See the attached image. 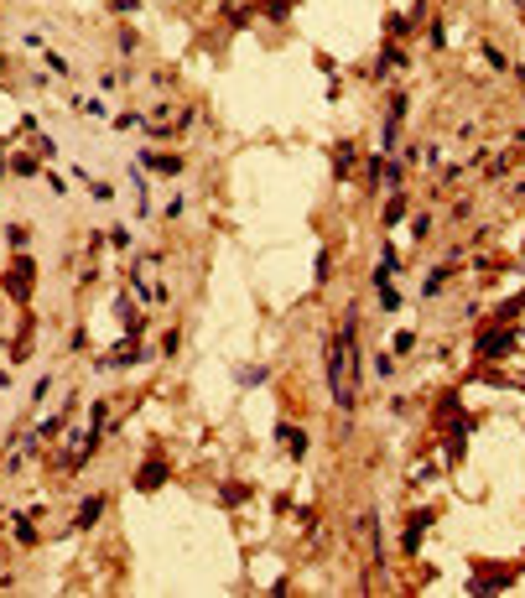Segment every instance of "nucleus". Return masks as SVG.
Listing matches in <instances>:
<instances>
[{
    "label": "nucleus",
    "instance_id": "1",
    "mask_svg": "<svg viewBox=\"0 0 525 598\" xmlns=\"http://www.w3.org/2000/svg\"><path fill=\"white\" fill-rule=\"evenodd\" d=\"M520 339H525L520 328H494V333H484V339L473 343V354H479V359H504V354H515Z\"/></svg>",
    "mask_w": 525,
    "mask_h": 598
},
{
    "label": "nucleus",
    "instance_id": "2",
    "mask_svg": "<svg viewBox=\"0 0 525 598\" xmlns=\"http://www.w3.org/2000/svg\"><path fill=\"white\" fill-rule=\"evenodd\" d=\"M6 292H11L16 302H26V292H32V255H21V260H16V270L6 276Z\"/></svg>",
    "mask_w": 525,
    "mask_h": 598
},
{
    "label": "nucleus",
    "instance_id": "3",
    "mask_svg": "<svg viewBox=\"0 0 525 598\" xmlns=\"http://www.w3.org/2000/svg\"><path fill=\"white\" fill-rule=\"evenodd\" d=\"M515 577L510 573H484V577H468V593H479V598H489V593H504Z\"/></svg>",
    "mask_w": 525,
    "mask_h": 598
},
{
    "label": "nucleus",
    "instance_id": "4",
    "mask_svg": "<svg viewBox=\"0 0 525 598\" xmlns=\"http://www.w3.org/2000/svg\"><path fill=\"white\" fill-rule=\"evenodd\" d=\"M140 167H156L162 177H177V172H182V156H172V151H140Z\"/></svg>",
    "mask_w": 525,
    "mask_h": 598
},
{
    "label": "nucleus",
    "instance_id": "5",
    "mask_svg": "<svg viewBox=\"0 0 525 598\" xmlns=\"http://www.w3.org/2000/svg\"><path fill=\"white\" fill-rule=\"evenodd\" d=\"M162 484H167V463H162V458H151V463L136 473V489H162Z\"/></svg>",
    "mask_w": 525,
    "mask_h": 598
},
{
    "label": "nucleus",
    "instance_id": "6",
    "mask_svg": "<svg viewBox=\"0 0 525 598\" xmlns=\"http://www.w3.org/2000/svg\"><path fill=\"white\" fill-rule=\"evenodd\" d=\"M432 526V510H416V515H411V526H406V541H400V546L406 551H416L421 546V531Z\"/></svg>",
    "mask_w": 525,
    "mask_h": 598
},
{
    "label": "nucleus",
    "instance_id": "7",
    "mask_svg": "<svg viewBox=\"0 0 525 598\" xmlns=\"http://www.w3.org/2000/svg\"><path fill=\"white\" fill-rule=\"evenodd\" d=\"M396 270H400V255L385 245V250H380V266H374V286H385L390 276H396Z\"/></svg>",
    "mask_w": 525,
    "mask_h": 598
},
{
    "label": "nucleus",
    "instance_id": "8",
    "mask_svg": "<svg viewBox=\"0 0 525 598\" xmlns=\"http://www.w3.org/2000/svg\"><path fill=\"white\" fill-rule=\"evenodd\" d=\"M105 494H89V500H83V510H78V531H89L94 526V520H99V515H105Z\"/></svg>",
    "mask_w": 525,
    "mask_h": 598
},
{
    "label": "nucleus",
    "instance_id": "9",
    "mask_svg": "<svg viewBox=\"0 0 525 598\" xmlns=\"http://www.w3.org/2000/svg\"><path fill=\"white\" fill-rule=\"evenodd\" d=\"M6 177H36V156H11V162H6Z\"/></svg>",
    "mask_w": 525,
    "mask_h": 598
},
{
    "label": "nucleus",
    "instance_id": "10",
    "mask_svg": "<svg viewBox=\"0 0 525 598\" xmlns=\"http://www.w3.org/2000/svg\"><path fill=\"white\" fill-rule=\"evenodd\" d=\"M266 380H270V370H260V364H245V370H239V385H245V390L266 385Z\"/></svg>",
    "mask_w": 525,
    "mask_h": 598
},
{
    "label": "nucleus",
    "instance_id": "11",
    "mask_svg": "<svg viewBox=\"0 0 525 598\" xmlns=\"http://www.w3.org/2000/svg\"><path fill=\"white\" fill-rule=\"evenodd\" d=\"M374 297H380V307H385V312H400V302H406V297H400L390 281H385V286H374Z\"/></svg>",
    "mask_w": 525,
    "mask_h": 598
},
{
    "label": "nucleus",
    "instance_id": "12",
    "mask_svg": "<svg viewBox=\"0 0 525 598\" xmlns=\"http://www.w3.org/2000/svg\"><path fill=\"white\" fill-rule=\"evenodd\" d=\"M281 442L292 447V458H302V453H307V432H297V427H281Z\"/></svg>",
    "mask_w": 525,
    "mask_h": 598
},
{
    "label": "nucleus",
    "instance_id": "13",
    "mask_svg": "<svg viewBox=\"0 0 525 598\" xmlns=\"http://www.w3.org/2000/svg\"><path fill=\"white\" fill-rule=\"evenodd\" d=\"M396 63H406V58H400V47H385V52H380V63H374V78H385Z\"/></svg>",
    "mask_w": 525,
    "mask_h": 598
},
{
    "label": "nucleus",
    "instance_id": "14",
    "mask_svg": "<svg viewBox=\"0 0 525 598\" xmlns=\"http://www.w3.org/2000/svg\"><path fill=\"white\" fill-rule=\"evenodd\" d=\"M333 172H339V177L354 172V146H339V151H333Z\"/></svg>",
    "mask_w": 525,
    "mask_h": 598
},
{
    "label": "nucleus",
    "instance_id": "15",
    "mask_svg": "<svg viewBox=\"0 0 525 598\" xmlns=\"http://www.w3.org/2000/svg\"><path fill=\"white\" fill-rule=\"evenodd\" d=\"M380 219H385V224H400V219H406V198L396 193V198L385 203V213H380Z\"/></svg>",
    "mask_w": 525,
    "mask_h": 598
},
{
    "label": "nucleus",
    "instance_id": "16",
    "mask_svg": "<svg viewBox=\"0 0 525 598\" xmlns=\"http://www.w3.org/2000/svg\"><path fill=\"white\" fill-rule=\"evenodd\" d=\"M442 286H447V270H427V281H421V292H427V297H437Z\"/></svg>",
    "mask_w": 525,
    "mask_h": 598
},
{
    "label": "nucleus",
    "instance_id": "17",
    "mask_svg": "<svg viewBox=\"0 0 525 598\" xmlns=\"http://www.w3.org/2000/svg\"><path fill=\"white\" fill-rule=\"evenodd\" d=\"M396 141H400V120H385V130H380V146H385V151H396Z\"/></svg>",
    "mask_w": 525,
    "mask_h": 598
},
{
    "label": "nucleus",
    "instance_id": "18",
    "mask_svg": "<svg viewBox=\"0 0 525 598\" xmlns=\"http://www.w3.org/2000/svg\"><path fill=\"white\" fill-rule=\"evenodd\" d=\"M16 541H21V546H36V526L21 520V515H16Z\"/></svg>",
    "mask_w": 525,
    "mask_h": 598
},
{
    "label": "nucleus",
    "instance_id": "19",
    "mask_svg": "<svg viewBox=\"0 0 525 598\" xmlns=\"http://www.w3.org/2000/svg\"><path fill=\"white\" fill-rule=\"evenodd\" d=\"M484 63H489V68H510V58H504L494 42H484Z\"/></svg>",
    "mask_w": 525,
    "mask_h": 598
},
{
    "label": "nucleus",
    "instance_id": "20",
    "mask_svg": "<svg viewBox=\"0 0 525 598\" xmlns=\"http://www.w3.org/2000/svg\"><path fill=\"white\" fill-rule=\"evenodd\" d=\"M374 375L390 380V375H396V359H390V354H374Z\"/></svg>",
    "mask_w": 525,
    "mask_h": 598
},
{
    "label": "nucleus",
    "instance_id": "21",
    "mask_svg": "<svg viewBox=\"0 0 525 598\" xmlns=\"http://www.w3.org/2000/svg\"><path fill=\"white\" fill-rule=\"evenodd\" d=\"M105 416H109V406H105V401H94V406H89V422L99 427V432H105Z\"/></svg>",
    "mask_w": 525,
    "mask_h": 598
},
{
    "label": "nucleus",
    "instance_id": "22",
    "mask_svg": "<svg viewBox=\"0 0 525 598\" xmlns=\"http://www.w3.org/2000/svg\"><path fill=\"white\" fill-rule=\"evenodd\" d=\"M224 500L239 504V500H250V489H245V484H224Z\"/></svg>",
    "mask_w": 525,
    "mask_h": 598
},
{
    "label": "nucleus",
    "instance_id": "23",
    "mask_svg": "<svg viewBox=\"0 0 525 598\" xmlns=\"http://www.w3.org/2000/svg\"><path fill=\"white\" fill-rule=\"evenodd\" d=\"M266 16L270 21H286V0H266Z\"/></svg>",
    "mask_w": 525,
    "mask_h": 598
},
{
    "label": "nucleus",
    "instance_id": "24",
    "mask_svg": "<svg viewBox=\"0 0 525 598\" xmlns=\"http://www.w3.org/2000/svg\"><path fill=\"white\" fill-rule=\"evenodd\" d=\"M109 11H115V16H130V11H140V0H109Z\"/></svg>",
    "mask_w": 525,
    "mask_h": 598
},
{
    "label": "nucleus",
    "instance_id": "25",
    "mask_svg": "<svg viewBox=\"0 0 525 598\" xmlns=\"http://www.w3.org/2000/svg\"><path fill=\"white\" fill-rule=\"evenodd\" d=\"M416 349V333H396V354H411Z\"/></svg>",
    "mask_w": 525,
    "mask_h": 598
}]
</instances>
